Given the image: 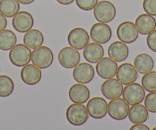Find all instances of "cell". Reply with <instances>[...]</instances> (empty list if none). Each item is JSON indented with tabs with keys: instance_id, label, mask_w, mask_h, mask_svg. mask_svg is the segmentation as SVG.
<instances>
[{
	"instance_id": "obj_1",
	"label": "cell",
	"mask_w": 156,
	"mask_h": 130,
	"mask_svg": "<svg viewBox=\"0 0 156 130\" xmlns=\"http://www.w3.org/2000/svg\"><path fill=\"white\" fill-rule=\"evenodd\" d=\"M66 117L67 121L75 126L83 125L89 118L87 109L83 104H71L67 108L66 112Z\"/></svg>"
},
{
	"instance_id": "obj_2",
	"label": "cell",
	"mask_w": 156,
	"mask_h": 130,
	"mask_svg": "<svg viewBox=\"0 0 156 130\" xmlns=\"http://www.w3.org/2000/svg\"><path fill=\"white\" fill-rule=\"evenodd\" d=\"M31 61L40 69H46L53 63V52L46 46H39L31 52Z\"/></svg>"
},
{
	"instance_id": "obj_3",
	"label": "cell",
	"mask_w": 156,
	"mask_h": 130,
	"mask_svg": "<svg viewBox=\"0 0 156 130\" xmlns=\"http://www.w3.org/2000/svg\"><path fill=\"white\" fill-rule=\"evenodd\" d=\"M9 57L13 65L24 67L31 61V51L25 44H18L10 50Z\"/></svg>"
},
{
	"instance_id": "obj_4",
	"label": "cell",
	"mask_w": 156,
	"mask_h": 130,
	"mask_svg": "<svg viewBox=\"0 0 156 130\" xmlns=\"http://www.w3.org/2000/svg\"><path fill=\"white\" fill-rule=\"evenodd\" d=\"M94 15L99 22L108 23L115 19L116 9L112 2L103 0L97 4L94 9Z\"/></svg>"
},
{
	"instance_id": "obj_5",
	"label": "cell",
	"mask_w": 156,
	"mask_h": 130,
	"mask_svg": "<svg viewBox=\"0 0 156 130\" xmlns=\"http://www.w3.org/2000/svg\"><path fill=\"white\" fill-rule=\"evenodd\" d=\"M129 108V104L124 99L119 97L111 100L108 104L107 113L115 120H123L128 116Z\"/></svg>"
},
{
	"instance_id": "obj_6",
	"label": "cell",
	"mask_w": 156,
	"mask_h": 130,
	"mask_svg": "<svg viewBox=\"0 0 156 130\" xmlns=\"http://www.w3.org/2000/svg\"><path fill=\"white\" fill-rule=\"evenodd\" d=\"M122 97L129 105L133 106L141 104L145 99V89L139 83L135 82L129 83L123 89Z\"/></svg>"
},
{
	"instance_id": "obj_7",
	"label": "cell",
	"mask_w": 156,
	"mask_h": 130,
	"mask_svg": "<svg viewBox=\"0 0 156 130\" xmlns=\"http://www.w3.org/2000/svg\"><path fill=\"white\" fill-rule=\"evenodd\" d=\"M58 62L60 65L67 69H71L79 64L80 54L78 50L70 47H64L58 53Z\"/></svg>"
},
{
	"instance_id": "obj_8",
	"label": "cell",
	"mask_w": 156,
	"mask_h": 130,
	"mask_svg": "<svg viewBox=\"0 0 156 130\" xmlns=\"http://www.w3.org/2000/svg\"><path fill=\"white\" fill-rule=\"evenodd\" d=\"M116 35L121 41L126 44H131L137 40L139 31L133 22H123L117 28Z\"/></svg>"
},
{
	"instance_id": "obj_9",
	"label": "cell",
	"mask_w": 156,
	"mask_h": 130,
	"mask_svg": "<svg viewBox=\"0 0 156 130\" xmlns=\"http://www.w3.org/2000/svg\"><path fill=\"white\" fill-rule=\"evenodd\" d=\"M67 41L73 48L82 50L90 43V36L84 28H75L69 32Z\"/></svg>"
},
{
	"instance_id": "obj_10",
	"label": "cell",
	"mask_w": 156,
	"mask_h": 130,
	"mask_svg": "<svg viewBox=\"0 0 156 130\" xmlns=\"http://www.w3.org/2000/svg\"><path fill=\"white\" fill-rule=\"evenodd\" d=\"M122 83L118 79H107L101 85V92L105 98L108 100H114L119 98L123 92Z\"/></svg>"
},
{
	"instance_id": "obj_11",
	"label": "cell",
	"mask_w": 156,
	"mask_h": 130,
	"mask_svg": "<svg viewBox=\"0 0 156 130\" xmlns=\"http://www.w3.org/2000/svg\"><path fill=\"white\" fill-rule=\"evenodd\" d=\"M87 109L89 116L94 119H100L107 114L108 104L102 97H93L87 102Z\"/></svg>"
},
{
	"instance_id": "obj_12",
	"label": "cell",
	"mask_w": 156,
	"mask_h": 130,
	"mask_svg": "<svg viewBox=\"0 0 156 130\" xmlns=\"http://www.w3.org/2000/svg\"><path fill=\"white\" fill-rule=\"evenodd\" d=\"M112 37V30L106 23L98 22L91 27L90 38L98 44H106Z\"/></svg>"
},
{
	"instance_id": "obj_13",
	"label": "cell",
	"mask_w": 156,
	"mask_h": 130,
	"mask_svg": "<svg viewBox=\"0 0 156 130\" xmlns=\"http://www.w3.org/2000/svg\"><path fill=\"white\" fill-rule=\"evenodd\" d=\"M118 64L110 58H103L97 63L96 70L99 77L103 79L112 78L116 74Z\"/></svg>"
},
{
	"instance_id": "obj_14",
	"label": "cell",
	"mask_w": 156,
	"mask_h": 130,
	"mask_svg": "<svg viewBox=\"0 0 156 130\" xmlns=\"http://www.w3.org/2000/svg\"><path fill=\"white\" fill-rule=\"evenodd\" d=\"M12 23L16 31L20 33H25L32 28L34 25V19L31 13L28 12H19L13 17Z\"/></svg>"
},
{
	"instance_id": "obj_15",
	"label": "cell",
	"mask_w": 156,
	"mask_h": 130,
	"mask_svg": "<svg viewBox=\"0 0 156 130\" xmlns=\"http://www.w3.org/2000/svg\"><path fill=\"white\" fill-rule=\"evenodd\" d=\"M95 76V71L92 65L88 63L78 64L73 71V77L77 83H88L92 81Z\"/></svg>"
},
{
	"instance_id": "obj_16",
	"label": "cell",
	"mask_w": 156,
	"mask_h": 130,
	"mask_svg": "<svg viewBox=\"0 0 156 130\" xmlns=\"http://www.w3.org/2000/svg\"><path fill=\"white\" fill-rule=\"evenodd\" d=\"M116 77L122 84L128 85L137 80L138 71L134 65L130 63H124L117 69Z\"/></svg>"
},
{
	"instance_id": "obj_17",
	"label": "cell",
	"mask_w": 156,
	"mask_h": 130,
	"mask_svg": "<svg viewBox=\"0 0 156 130\" xmlns=\"http://www.w3.org/2000/svg\"><path fill=\"white\" fill-rule=\"evenodd\" d=\"M69 98L75 104H84L87 102L90 97L89 88L83 83H76L72 85L69 90Z\"/></svg>"
},
{
	"instance_id": "obj_18",
	"label": "cell",
	"mask_w": 156,
	"mask_h": 130,
	"mask_svg": "<svg viewBox=\"0 0 156 130\" xmlns=\"http://www.w3.org/2000/svg\"><path fill=\"white\" fill-rule=\"evenodd\" d=\"M42 77L41 69L34 64H27L21 71V78L28 85H35L40 82Z\"/></svg>"
},
{
	"instance_id": "obj_19",
	"label": "cell",
	"mask_w": 156,
	"mask_h": 130,
	"mask_svg": "<svg viewBox=\"0 0 156 130\" xmlns=\"http://www.w3.org/2000/svg\"><path fill=\"white\" fill-rule=\"evenodd\" d=\"M135 25L140 35H148L156 28V20L151 15L142 14L137 17Z\"/></svg>"
},
{
	"instance_id": "obj_20",
	"label": "cell",
	"mask_w": 156,
	"mask_h": 130,
	"mask_svg": "<svg viewBox=\"0 0 156 130\" xmlns=\"http://www.w3.org/2000/svg\"><path fill=\"white\" fill-rule=\"evenodd\" d=\"M129 52V47L122 41H115L108 48L109 57L116 62H122L127 59Z\"/></svg>"
},
{
	"instance_id": "obj_21",
	"label": "cell",
	"mask_w": 156,
	"mask_h": 130,
	"mask_svg": "<svg viewBox=\"0 0 156 130\" xmlns=\"http://www.w3.org/2000/svg\"><path fill=\"white\" fill-rule=\"evenodd\" d=\"M83 58L91 64H96L104 56V49L98 43H89L83 52Z\"/></svg>"
},
{
	"instance_id": "obj_22",
	"label": "cell",
	"mask_w": 156,
	"mask_h": 130,
	"mask_svg": "<svg viewBox=\"0 0 156 130\" xmlns=\"http://www.w3.org/2000/svg\"><path fill=\"white\" fill-rule=\"evenodd\" d=\"M133 65L139 74H145L152 71L154 68V62L151 56L148 54L142 53L138 54L135 58Z\"/></svg>"
},
{
	"instance_id": "obj_23",
	"label": "cell",
	"mask_w": 156,
	"mask_h": 130,
	"mask_svg": "<svg viewBox=\"0 0 156 130\" xmlns=\"http://www.w3.org/2000/svg\"><path fill=\"white\" fill-rule=\"evenodd\" d=\"M129 119L133 123H143L149 118V114L146 107L140 104L133 105L129 111Z\"/></svg>"
},
{
	"instance_id": "obj_24",
	"label": "cell",
	"mask_w": 156,
	"mask_h": 130,
	"mask_svg": "<svg viewBox=\"0 0 156 130\" xmlns=\"http://www.w3.org/2000/svg\"><path fill=\"white\" fill-rule=\"evenodd\" d=\"M23 42L30 49H34L42 45L44 42V35L41 31L37 29H31L25 32Z\"/></svg>"
},
{
	"instance_id": "obj_25",
	"label": "cell",
	"mask_w": 156,
	"mask_h": 130,
	"mask_svg": "<svg viewBox=\"0 0 156 130\" xmlns=\"http://www.w3.org/2000/svg\"><path fill=\"white\" fill-rule=\"evenodd\" d=\"M17 43V37L12 31L4 29L0 31V49L2 51H9Z\"/></svg>"
},
{
	"instance_id": "obj_26",
	"label": "cell",
	"mask_w": 156,
	"mask_h": 130,
	"mask_svg": "<svg viewBox=\"0 0 156 130\" xmlns=\"http://www.w3.org/2000/svg\"><path fill=\"white\" fill-rule=\"evenodd\" d=\"M19 9L20 4L18 0H0V12L5 17H14Z\"/></svg>"
},
{
	"instance_id": "obj_27",
	"label": "cell",
	"mask_w": 156,
	"mask_h": 130,
	"mask_svg": "<svg viewBox=\"0 0 156 130\" xmlns=\"http://www.w3.org/2000/svg\"><path fill=\"white\" fill-rule=\"evenodd\" d=\"M15 85L12 79L7 75L0 76V97H7L14 91Z\"/></svg>"
},
{
	"instance_id": "obj_28",
	"label": "cell",
	"mask_w": 156,
	"mask_h": 130,
	"mask_svg": "<svg viewBox=\"0 0 156 130\" xmlns=\"http://www.w3.org/2000/svg\"><path fill=\"white\" fill-rule=\"evenodd\" d=\"M142 85L148 92H156V71H149L144 74Z\"/></svg>"
},
{
	"instance_id": "obj_29",
	"label": "cell",
	"mask_w": 156,
	"mask_h": 130,
	"mask_svg": "<svg viewBox=\"0 0 156 130\" xmlns=\"http://www.w3.org/2000/svg\"><path fill=\"white\" fill-rule=\"evenodd\" d=\"M145 107L148 111L156 113V92H149L145 97Z\"/></svg>"
},
{
	"instance_id": "obj_30",
	"label": "cell",
	"mask_w": 156,
	"mask_h": 130,
	"mask_svg": "<svg viewBox=\"0 0 156 130\" xmlns=\"http://www.w3.org/2000/svg\"><path fill=\"white\" fill-rule=\"evenodd\" d=\"M76 3L78 8L80 9L83 11H90L95 8L98 3V0H76Z\"/></svg>"
},
{
	"instance_id": "obj_31",
	"label": "cell",
	"mask_w": 156,
	"mask_h": 130,
	"mask_svg": "<svg viewBox=\"0 0 156 130\" xmlns=\"http://www.w3.org/2000/svg\"><path fill=\"white\" fill-rule=\"evenodd\" d=\"M142 6L147 14L156 16V0H144Z\"/></svg>"
},
{
	"instance_id": "obj_32",
	"label": "cell",
	"mask_w": 156,
	"mask_h": 130,
	"mask_svg": "<svg viewBox=\"0 0 156 130\" xmlns=\"http://www.w3.org/2000/svg\"><path fill=\"white\" fill-rule=\"evenodd\" d=\"M146 43L148 48L156 53V29L148 34L146 39Z\"/></svg>"
},
{
	"instance_id": "obj_33",
	"label": "cell",
	"mask_w": 156,
	"mask_h": 130,
	"mask_svg": "<svg viewBox=\"0 0 156 130\" xmlns=\"http://www.w3.org/2000/svg\"><path fill=\"white\" fill-rule=\"evenodd\" d=\"M7 26V19L5 16L0 12V31H3Z\"/></svg>"
},
{
	"instance_id": "obj_34",
	"label": "cell",
	"mask_w": 156,
	"mask_h": 130,
	"mask_svg": "<svg viewBox=\"0 0 156 130\" xmlns=\"http://www.w3.org/2000/svg\"><path fill=\"white\" fill-rule=\"evenodd\" d=\"M150 128L146 125H144L142 123L135 124L130 128V130H149Z\"/></svg>"
},
{
	"instance_id": "obj_35",
	"label": "cell",
	"mask_w": 156,
	"mask_h": 130,
	"mask_svg": "<svg viewBox=\"0 0 156 130\" xmlns=\"http://www.w3.org/2000/svg\"><path fill=\"white\" fill-rule=\"evenodd\" d=\"M73 1H74V0H57V2H58V3L64 5H70V4L73 3Z\"/></svg>"
},
{
	"instance_id": "obj_36",
	"label": "cell",
	"mask_w": 156,
	"mask_h": 130,
	"mask_svg": "<svg viewBox=\"0 0 156 130\" xmlns=\"http://www.w3.org/2000/svg\"><path fill=\"white\" fill-rule=\"evenodd\" d=\"M18 1L19 2V3L23 4V5H29V4L34 2V0H18Z\"/></svg>"
},
{
	"instance_id": "obj_37",
	"label": "cell",
	"mask_w": 156,
	"mask_h": 130,
	"mask_svg": "<svg viewBox=\"0 0 156 130\" xmlns=\"http://www.w3.org/2000/svg\"><path fill=\"white\" fill-rule=\"evenodd\" d=\"M153 130H156V127H154V128H153Z\"/></svg>"
},
{
	"instance_id": "obj_38",
	"label": "cell",
	"mask_w": 156,
	"mask_h": 130,
	"mask_svg": "<svg viewBox=\"0 0 156 130\" xmlns=\"http://www.w3.org/2000/svg\"><path fill=\"white\" fill-rule=\"evenodd\" d=\"M0 70H1V69H0Z\"/></svg>"
}]
</instances>
